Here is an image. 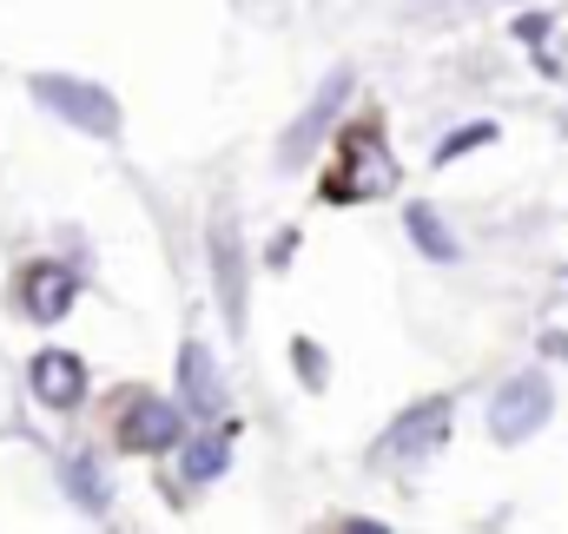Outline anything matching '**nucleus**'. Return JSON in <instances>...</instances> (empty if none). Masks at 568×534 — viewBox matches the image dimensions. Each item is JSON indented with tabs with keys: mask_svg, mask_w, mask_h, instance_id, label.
<instances>
[{
	"mask_svg": "<svg viewBox=\"0 0 568 534\" xmlns=\"http://www.w3.org/2000/svg\"><path fill=\"white\" fill-rule=\"evenodd\" d=\"M390 185H397V158L384 145L377 113H364V120H351L344 138H337V172L324 178V198L331 205H357V198H384Z\"/></svg>",
	"mask_w": 568,
	"mask_h": 534,
	"instance_id": "obj_1",
	"label": "nucleus"
},
{
	"mask_svg": "<svg viewBox=\"0 0 568 534\" xmlns=\"http://www.w3.org/2000/svg\"><path fill=\"white\" fill-rule=\"evenodd\" d=\"M33 100H40L47 113H60L67 126L93 133V138L120 133V106H113V93L93 86V80H73V73H33Z\"/></svg>",
	"mask_w": 568,
	"mask_h": 534,
	"instance_id": "obj_2",
	"label": "nucleus"
},
{
	"mask_svg": "<svg viewBox=\"0 0 568 534\" xmlns=\"http://www.w3.org/2000/svg\"><path fill=\"white\" fill-rule=\"evenodd\" d=\"M549 377H509L503 390H496V402H489V435L496 442H529L542 422H549Z\"/></svg>",
	"mask_w": 568,
	"mask_h": 534,
	"instance_id": "obj_3",
	"label": "nucleus"
},
{
	"mask_svg": "<svg viewBox=\"0 0 568 534\" xmlns=\"http://www.w3.org/2000/svg\"><path fill=\"white\" fill-rule=\"evenodd\" d=\"M179 429H185V415H179V402L165 397H126L120 402V442L133 449V455H159V449H179Z\"/></svg>",
	"mask_w": 568,
	"mask_h": 534,
	"instance_id": "obj_4",
	"label": "nucleus"
},
{
	"mask_svg": "<svg viewBox=\"0 0 568 534\" xmlns=\"http://www.w3.org/2000/svg\"><path fill=\"white\" fill-rule=\"evenodd\" d=\"M443 435H449V397H429L417 402L410 415H397V429L384 435V462H424V455H436L443 449Z\"/></svg>",
	"mask_w": 568,
	"mask_h": 534,
	"instance_id": "obj_5",
	"label": "nucleus"
},
{
	"mask_svg": "<svg viewBox=\"0 0 568 534\" xmlns=\"http://www.w3.org/2000/svg\"><path fill=\"white\" fill-rule=\"evenodd\" d=\"M13 297H20V310H27L33 324H60V317L73 310V297H80V277L67 265H53V258H40V265L20 270Z\"/></svg>",
	"mask_w": 568,
	"mask_h": 534,
	"instance_id": "obj_6",
	"label": "nucleus"
},
{
	"mask_svg": "<svg viewBox=\"0 0 568 534\" xmlns=\"http://www.w3.org/2000/svg\"><path fill=\"white\" fill-rule=\"evenodd\" d=\"M27 383H33V397L47 402V409H80V397H87V363L73 350H40L33 370H27Z\"/></svg>",
	"mask_w": 568,
	"mask_h": 534,
	"instance_id": "obj_7",
	"label": "nucleus"
},
{
	"mask_svg": "<svg viewBox=\"0 0 568 534\" xmlns=\"http://www.w3.org/2000/svg\"><path fill=\"white\" fill-rule=\"evenodd\" d=\"M212 277H219V304H225V317H232V330H239V324H245V245H239L232 218L212 225Z\"/></svg>",
	"mask_w": 568,
	"mask_h": 534,
	"instance_id": "obj_8",
	"label": "nucleus"
},
{
	"mask_svg": "<svg viewBox=\"0 0 568 534\" xmlns=\"http://www.w3.org/2000/svg\"><path fill=\"white\" fill-rule=\"evenodd\" d=\"M179 390H185V409L192 415H219L225 409V383H219V363L205 343H185L179 350Z\"/></svg>",
	"mask_w": 568,
	"mask_h": 534,
	"instance_id": "obj_9",
	"label": "nucleus"
},
{
	"mask_svg": "<svg viewBox=\"0 0 568 534\" xmlns=\"http://www.w3.org/2000/svg\"><path fill=\"white\" fill-rule=\"evenodd\" d=\"M344 93H351V73H331V80H324V93H317V100H311V106L297 113V126L284 133V165H304L311 138H317L324 126H331V113L344 106Z\"/></svg>",
	"mask_w": 568,
	"mask_h": 534,
	"instance_id": "obj_10",
	"label": "nucleus"
},
{
	"mask_svg": "<svg viewBox=\"0 0 568 534\" xmlns=\"http://www.w3.org/2000/svg\"><path fill=\"white\" fill-rule=\"evenodd\" d=\"M67 489H73V502H80L87 515H100V509H106V475H100V462H93V455H73V462H67Z\"/></svg>",
	"mask_w": 568,
	"mask_h": 534,
	"instance_id": "obj_11",
	"label": "nucleus"
},
{
	"mask_svg": "<svg viewBox=\"0 0 568 534\" xmlns=\"http://www.w3.org/2000/svg\"><path fill=\"white\" fill-rule=\"evenodd\" d=\"M404 225H410V238H417V245H424L429 258H443V265H449V258H456V238H449V232H443V218H436V212H429V205H410V218H404Z\"/></svg>",
	"mask_w": 568,
	"mask_h": 534,
	"instance_id": "obj_12",
	"label": "nucleus"
},
{
	"mask_svg": "<svg viewBox=\"0 0 568 534\" xmlns=\"http://www.w3.org/2000/svg\"><path fill=\"white\" fill-rule=\"evenodd\" d=\"M225 455H232L225 435H199V442L185 449V482H212V475L225 469Z\"/></svg>",
	"mask_w": 568,
	"mask_h": 534,
	"instance_id": "obj_13",
	"label": "nucleus"
},
{
	"mask_svg": "<svg viewBox=\"0 0 568 534\" xmlns=\"http://www.w3.org/2000/svg\"><path fill=\"white\" fill-rule=\"evenodd\" d=\"M291 357H297V377L317 390V383H324V350H317L311 337H297V343H291Z\"/></svg>",
	"mask_w": 568,
	"mask_h": 534,
	"instance_id": "obj_14",
	"label": "nucleus"
},
{
	"mask_svg": "<svg viewBox=\"0 0 568 534\" xmlns=\"http://www.w3.org/2000/svg\"><path fill=\"white\" fill-rule=\"evenodd\" d=\"M489 138H496V126H469V133H449L436 158H456V152H469V145H489Z\"/></svg>",
	"mask_w": 568,
	"mask_h": 534,
	"instance_id": "obj_15",
	"label": "nucleus"
}]
</instances>
